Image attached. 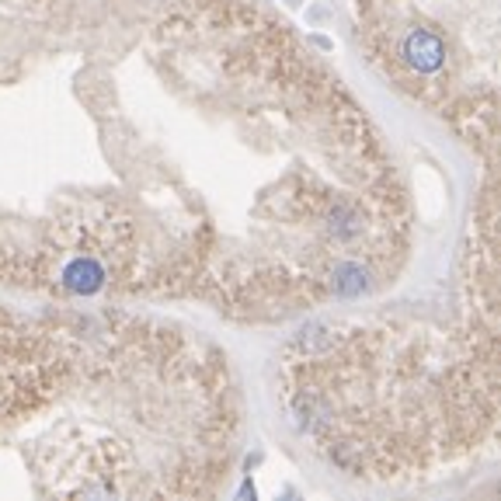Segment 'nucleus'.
Here are the masks:
<instances>
[]
</instances>
